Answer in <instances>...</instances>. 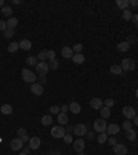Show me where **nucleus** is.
I'll use <instances>...</instances> for the list:
<instances>
[{"mask_svg": "<svg viewBox=\"0 0 138 155\" xmlns=\"http://www.w3.org/2000/svg\"><path fill=\"white\" fill-rule=\"evenodd\" d=\"M21 73H22V79L25 80V82H28V83H36V73L35 72H32L31 69H28V68H23L22 71H21Z\"/></svg>", "mask_w": 138, "mask_h": 155, "instance_id": "nucleus-1", "label": "nucleus"}, {"mask_svg": "<svg viewBox=\"0 0 138 155\" xmlns=\"http://www.w3.org/2000/svg\"><path fill=\"white\" fill-rule=\"evenodd\" d=\"M48 71H50V67H48V62H47V61H40V62H37L36 73L39 75V76H46Z\"/></svg>", "mask_w": 138, "mask_h": 155, "instance_id": "nucleus-2", "label": "nucleus"}, {"mask_svg": "<svg viewBox=\"0 0 138 155\" xmlns=\"http://www.w3.org/2000/svg\"><path fill=\"white\" fill-rule=\"evenodd\" d=\"M106 128H108V125H106L105 119L100 118V119H95V121H94V130H95V132L105 133L106 132Z\"/></svg>", "mask_w": 138, "mask_h": 155, "instance_id": "nucleus-3", "label": "nucleus"}, {"mask_svg": "<svg viewBox=\"0 0 138 155\" xmlns=\"http://www.w3.org/2000/svg\"><path fill=\"white\" fill-rule=\"evenodd\" d=\"M122 69H124V71H127V72H130V71H134L135 69V61L131 58H124L123 61H122Z\"/></svg>", "mask_w": 138, "mask_h": 155, "instance_id": "nucleus-4", "label": "nucleus"}, {"mask_svg": "<svg viewBox=\"0 0 138 155\" xmlns=\"http://www.w3.org/2000/svg\"><path fill=\"white\" fill-rule=\"evenodd\" d=\"M65 134H66V130L62 126H54L51 129V136L54 138H64Z\"/></svg>", "mask_w": 138, "mask_h": 155, "instance_id": "nucleus-5", "label": "nucleus"}, {"mask_svg": "<svg viewBox=\"0 0 138 155\" xmlns=\"http://www.w3.org/2000/svg\"><path fill=\"white\" fill-rule=\"evenodd\" d=\"M73 133L79 137L84 136V134H87V126L83 125V123H78V125H75L73 126Z\"/></svg>", "mask_w": 138, "mask_h": 155, "instance_id": "nucleus-6", "label": "nucleus"}, {"mask_svg": "<svg viewBox=\"0 0 138 155\" xmlns=\"http://www.w3.org/2000/svg\"><path fill=\"white\" fill-rule=\"evenodd\" d=\"M122 112H123L124 118H127L130 121V119H134L137 115H135V110H134L133 107H130V105H126V107H123V110H122Z\"/></svg>", "mask_w": 138, "mask_h": 155, "instance_id": "nucleus-7", "label": "nucleus"}, {"mask_svg": "<svg viewBox=\"0 0 138 155\" xmlns=\"http://www.w3.org/2000/svg\"><path fill=\"white\" fill-rule=\"evenodd\" d=\"M10 147H11V150H13V151H19L23 147V141L19 138V137H17V138H13V140H11V143H10Z\"/></svg>", "mask_w": 138, "mask_h": 155, "instance_id": "nucleus-8", "label": "nucleus"}, {"mask_svg": "<svg viewBox=\"0 0 138 155\" xmlns=\"http://www.w3.org/2000/svg\"><path fill=\"white\" fill-rule=\"evenodd\" d=\"M31 91H32L35 96H41L43 93H44V89H43V85H40L39 82L33 83L32 86H31Z\"/></svg>", "mask_w": 138, "mask_h": 155, "instance_id": "nucleus-9", "label": "nucleus"}, {"mask_svg": "<svg viewBox=\"0 0 138 155\" xmlns=\"http://www.w3.org/2000/svg\"><path fill=\"white\" fill-rule=\"evenodd\" d=\"M127 147L124 146V144H115L113 146V152L116 155H127Z\"/></svg>", "mask_w": 138, "mask_h": 155, "instance_id": "nucleus-10", "label": "nucleus"}, {"mask_svg": "<svg viewBox=\"0 0 138 155\" xmlns=\"http://www.w3.org/2000/svg\"><path fill=\"white\" fill-rule=\"evenodd\" d=\"M84 146H86V143H84V140L80 137V138H78V140L73 143V150L76 151L78 154H79V152H83V150H84Z\"/></svg>", "mask_w": 138, "mask_h": 155, "instance_id": "nucleus-11", "label": "nucleus"}, {"mask_svg": "<svg viewBox=\"0 0 138 155\" xmlns=\"http://www.w3.org/2000/svg\"><path fill=\"white\" fill-rule=\"evenodd\" d=\"M119 132H120V126L116 125V123H112V125H109V126L106 128V134H109V136H115V134H117Z\"/></svg>", "mask_w": 138, "mask_h": 155, "instance_id": "nucleus-12", "label": "nucleus"}, {"mask_svg": "<svg viewBox=\"0 0 138 155\" xmlns=\"http://www.w3.org/2000/svg\"><path fill=\"white\" fill-rule=\"evenodd\" d=\"M29 147H31V150H37V148H40V144H41V140L39 137H31V140H29Z\"/></svg>", "mask_w": 138, "mask_h": 155, "instance_id": "nucleus-13", "label": "nucleus"}, {"mask_svg": "<svg viewBox=\"0 0 138 155\" xmlns=\"http://www.w3.org/2000/svg\"><path fill=\"white\" fill-rule=\"evenodd\" d=\"M90 105H91V108L92 110H101L102 107V100L101 98H98V97H94V98H91V101H90Z\"/></svg>", "mask_w": 138, "mask_h": 155, "instance_id": "nucleus-14", "label": "nucleus"}, {"mask_svg": "<svg viewBox=\"0 0 138 155\" xmlns=\"http://www.w3.org/2000/svg\"><path fill=\"white\" fill-rule=\"evenodd\" d=\"M61 54H62L64 58H72L73 57V49L69 47V46H64L62 50H61Z\"/></svg>", "mask_w": 138, "mask_h": 155, "instance_id": "nucleus-15", "label": "nucleus"}, {"mask_svg": "<svg viewBox=\"0 0 138 155\" xmlns=\"http://www.w3.org/2000/svg\"><path fill=\"white\" fill-rule=\"evenodd\" d=\"M17 134H18V137L23 143H29V140H31V137L26 134V130H25L23 128H19L18 130H17Z\"/></svg>", "mask_w": 138, "mask_h": 155, "instance_id": "nucleus-16", "label": "nucleus"}, {"mask_svg": "<svg viewBox=\"0 0 138 155\" xmlns=\"http://www.w3.org/2000/svg\"><path fill=\"white\" fill-rule=\"evenodd\" d=\"M19 49H22V50L28 51L32 49V42L28 40V39H23V40L19 42Z\"/></svg>", "mask_w": 138, "mask_h": 155, "instance_id": "nucleus-17", "label": "nucleus"}, {"mask_svg": "<svg viewBox=\"0 0 138 155\" xmlns=\"http://www.w3.org/2000/svg\"><path fill=\"white\" fill-rule=\"evenodd\" d=\"M69 111H72L73 114H79V112L82 111V107H80V104H79V103H76V101H72V103L69 104Z\"/></svg>", "mask_w": 138, "mask_h": 155, "instance_id": "nucleus-18", "label": "nucleus"}, {"mask_svg": "<svg viewBox=\"0 0 138 155\" xmlns=\"http://www.w3.org/2000/svg\"><path fill=\"white\" fill-rule=\"evenodd\" d=\"M84 55L82 54V53H76V54H73V57H72V61H73L75 64H83L84 62Z\"/></svg>", "mask_w": 138, "mask_h": 155, "instance_id": "nucleus-19", "label": "nucleus"}, {"mask_svg": "<svg viewBox=\"0 0 138 155\" xmlns=\"http://www.w3.org/2000/svg\"><path fill=\"white\" fill-rule=\"evenodd\" d=\"M57 119H58V123H60L61 126H62V125H66V123L69 122L66 114H62V112H60V114L57 115Z\"/></svg>", "mask_w": 138, "mask_h": 155, "instance_id": "nucleus-20", "label": "nucleus"}, {"mask_svg": "<svg viewBox=\"0 0 138 155\" xmlns=\"http://www.w3.org/2000/svg\"><path fill=\"white\" fill-rule=\"evenodd\" d=\"M117 50L122 51V53H126V51L130 50V44H129V43H127L126 40H124V42H120L119 44H117Z\"/></svg>", "mask_w": 138, "mask_h": 155, "instance_id": "nucleus-21", "label": "nucleus"}, {"mask_svg": "<svg viewBox=\"0 0 138 155\" xmlns=\"http://www.w3.org/2000/svg\"><path fill=\"white\" fill-rule=\"evenodd\" d=\"M109 71H110V73H113V75H122V73H123L122 67H120V65H116V64L112 65L109 68Z\"/></svg>", "mask_w": 138, "mask_h": 155, "instance_id": "nucleus-22", "label": "nucleus"}, {"mask_svg": "<svg viewBox=\"0 0 138 155\" xmlns=\"http://www.w3.org/2000/svg\"><path fill=\"white\" fill-rule=\"evenodd\" d=\"M0 111H1V114L3 115H11V112H13V107H11L10 104H4V105H1Z\"/></svg>", "mask_w": 138, "mask_h": 155, "instance_id": "nucleus-23", "label": "nucleus"}, {"mask_svg": "<svg viewBox=\"0 0 138 155\" xmlns=\"http://www.w3.org/2000/svg\"><path fill=\"white\" fill-rule=\"evenodd\" d=\"M116 6L124 11V10H127V7L130 6V1L129 0H117V1H116Z\"/></svg>", "mask_w": 138, "mask_h": 155, "instance_id": "nucleus-24", "label": "nucleus"}, {"mask_svg": "<svg viewBox=\"0 0 138 155\" xmlns=\"http://www.w3.org/2000/svg\"><path fill=\"white\" fill-rule=\"evenodd\" d=\"M6 22H7V28H10V29H14V28L18 25V18L11 17V18H9V21H6Z\"/></svg>", "mask_w": 138, "mask_h": 155, "instance_id": "nucleus-25", "label": "nucleus"}, {"mask_svg": "<svg viewBox=\"0 0 138 155\" xmlns=\"http://www.w3.org/2000/svg\"><path fill=\"white\" fill-rule=\"evenodd\" d=\"M100 112H101V118L102 119H108L110 116V108H108V107H105V105L101 108Z\"/></svg>", "mask_w": 138, "mask_h": 155, "instance_id": "nucleus-26", "label": "nucleus"}, {"mask_svg": "<svg viewBox=\"0 0 138 155\" xmlns=\"http://www.w3.org/2000/svg\"><path fill=\"white\" fill-rule=\"evenodd\" d=\"M126 137H127V140H130V141H134L137 138V133H135V130L130 129V130L126 132Z\"/></svg>", "mask_w": 138, "mask_h": 155, "instance_id": "nucleus-27", "label": "nucleus"}, {"mask_svg": "<svg viewBox=\"0 0 138 155\" xmlns=\"http://www.w3.org/2000/svg\"><path fill=\"white\" fill-rule=\"evenodd\" d=\"M51 123H53L51 115H44V116L41 118V125H43V126H50Z\"/></svg>", "mask_w": 138, "mask_h": 155, "instance_id": "nucleus-28", "label": "nucleus"}, {"mask_svg": "<svg viewBox=\"0 0 138 155\" xmlns=\"http://www.w3.org/2000/svg\"><path fill=\"white\" fill-rule=\"evenodd\" d=\"M1 13H3V15H4V17H9V18H11V15H13V9H11L10 6H4V7L1 9Z\"/></svg>", "mask_w": 138, "mask_h": 155, "instance_id": "nucleus-29", "label": "nucleus"}, {"mask_svg": "<svg viewBox=\"0 0 138 155\" xmlns=\"http://www.w3.org/2000/svg\"><path fill=\"white\" fill-rule=\"evenodd\" d=\"M19 49V42H11L9 43V51L10 53H15Z\"/></svg>", "mask_w": 138, "mask_h": 155, "instance_id": "nucleus-30", "label": "nucleus"}, {"mask_svg": "<svg viewBox=\"0 0 138 155\" xmlns=\"http://www.w3.org/2000/svg\"><path fill=\"white\" fill-rule=\"evenodd\" d=\"M26 64L29 65V67H36L37 65V57L36 55H31V57H28Z\"/></svg>", "mask_w": 138, "mask_h": 155, "instance_id": "nucleus-31", "label": "nucleus"}, {"mask_svg": "<svg viewBox=\"0 0 138 155\" xmlns=\"http://www.w3.org/2000/svg\"><path fill=\"white\" fill-rule=\"evenodd\" d=\"M97 141L100 143V144H104V143L108 141V134L106 133H100L98 137H97Z\"/></svg>", "mask_w": 138, "mask_h": 155, "instance_id": "nucleus-32", "label": "nucleus"}, {"mask_svg": "<svg viewBox=\"0 0 138 155\" xmlns=\"http://www.w3.org/2000/svg\"><path fill=\"white\" fill-rule=\"evenodd\" d=\"M133 18V13L130 11V10H124L123 11V19L124 21H131Z\"/></svg>", "mask_w": 138, "mask_h": 155, "instance_id": "nucleus-33", "label": "nucleus"}, {"mask_svg": "<svg viewBox=\"0 0 138 155\" xmlns=\"http://www.w3.org/2000/svg\"><path fill=\"white\" fill-rule=\"evenodd\" d=\"M48 67H50V69H58V67H60V62H58V60H51V61H48Z\"/></svg>", "mask_w": 138, "mask_h": 155, "instance_id": "nucleus-34", "label": "nucleus"}, {"mask_svg": "<svg viewBox=\"0 0 138 155\" xmlns=\"http://www.w3.org/2000/svg\"><path fill=\"white\" fill-rule=\"evenodd\" d=\"M3 36L6 37V39H10V37L14 36V29H10V28H7L4 32H3Z\"/></svg>", "mask_w": 138, "mask_h": 155, "instance_id": "nucleus-35", "label": "nucleus"}, {"mask_svg": "<svg viewBox=\"0 0 138 155\" xmlns=\"http://www.w3.org/2000/svg\"><path fill=\"white\" fill-rule=\"evenodd\" d=\"M50 114H54V115H58L61 111V107H58V105H51L50 107Z\"/></svg>", "mask_w": 138, "mask_h": 155, "instance_id": "nucleus-36", "label": "nucleus"}, {"mask_svg": "<svg viewBox=\"0 0 138 155\" xmlns=\"http://www.w3.org/2000/svg\"><path fill=\"white\" fill-rule=\"evenodd\" d=\"M36 57H37V60H40V61H46L47 60V50H41Z\"/></svg>", "mask_w": 138, "mask_h": 155, "instance_id": "nucleus-37", "label": "nucleus"}, {"mask_svg": "<svg viewBox=\"0 0 138 155\" xmlns=\"http://www.w3.org/2000/svg\"><path fill=\"white\" fill-rule=\"evenodd\" d=\"M122 128L127 132V130H130V129H133V122H130V121H126V122H123V125H122Z\"/></svg>", "mask_w": 138, "mask_h": 155, "instance_id": "nucleus-38", "label": "nucleus"}, {"mask_svg": "<svg viewBox=\"0 0 138 155\" xmlns=\"http://www.w3.org/2000/svg\"><path fill=\"white\" fill-rule=\"evenodd\" d=\"M104 104H105V107L110 108V107H113V104H115V101H113V98H106V100L104 101Z\"/></svg>", "mask_w": 138, "mask_h": 155, "instance_id": "nucleus-39", "label": "nucleus"}, {"mask_svg": "<svg viewBox=\"0 0 138 155\" xmlns=\"http://www.w3.org/2000/svg\"><path fill=\"white\" fill-rule=\"evenodd\" d=\"M47 60H48V61L55 60V51L54 50H48V51H47Z\"/></svg>", "mask_w": 138, "mask_h": 155, "instance_id": "nucleus-40", "label": "nucleus"}, {"mask_svg": "<svg viewBox=\"0 0 138 155\" xmlns=\"http://www.w3.org/2000/svg\"><path fill=\"white\" fill-rule=\"evenodd\" d=\"M73 49V51H76V53H82L83 50V44H80V43H76V44L72 47Z\"/></svg>", "mask_w": 138, "mask_h": 155, "instance_id": "nucleus-41", "label": "nucleus"}, {"mask_svg": "<svg viewBox=\"0 0 138 155\" xmlns=\"http://www.w3.org/2000/svg\"><path fill=\"white\" fill-rule=\"evenodd\" d=\"M64 141H65V144H70V143L73 141V140H72V136H70L69 133H66L64 136Z\"/></svg>", "mask_w": 138, "mask_h": 155, "instance_id": "nucleus-42", "label": "nucleus"}, {"mask_svg": "<svg viewBox=\"0 0 138 155\" xmlns=\"http://www.w3.org/2000/svg\"><path fill=\"white\" fill-rule=\"evenodd\" d=\"M6 29H7V22L3 21V19H0V31H1V32H4Z\"/></svg>", "mask_w": 138, "mask_h": 155, "instance_id": "nucleus-43", "label": "nucleus"}, {"mask_svg": "<svg viewBox=\"0 0 138 155\" xmlns=\"http://www.w3.org/2000/svg\"><path fill=\"white\" fill-rule=\"evenodd\" d=\"M108 143H109L110 146H115V144H117V141H116L115 136H110V137H108Z\"/></svg>", "mask_w": 138, "mask_h": 155, "instance_id": "nucleus-44", "label": "nucleus"}, {"mask_svg": "<svg viewBox=\"0 0 138 155\" xmlns=\"http://www.w3.org/2000/svg\"><path fill=\"white\" fill-rule=\"evenodd\" d=\"M131 22L135 25V27H138V14H133V18H131Z\"/></svg>", "mask_w": 138, "mask_h": 155, "instance_id": "nucleus-45", "label": "nucleus"}, {"mask_svg": "<svg viewBox=\"0 0 138 155\" xmlns=\"http://www.w3.org/2000/svg\"><path fill=\"white\" fill-rule=\"evenodd\" d=\"M68 110H69V105H62V107H61V112H62V114H66Z\"/></svg>", "mask_w": 138, "mask_h": 155, "instance_id": "nucleus-46", "label": "nucleus"}, {"mask_svg": "<svg viewBox=\"0 0 138 155\" xmlns=\"http://www.w3.org/2000/svg\"><path fill=\"white\" fill-rule=\"evenodd\" d=\"M87 137H88V140H94L95 134H94V132H87Z\"/></svg>", "mask_w": 138, "mask_h": 155, "instance_id": "nucleus-47", "label": "nucleus"}, {"mask_svg": "<svg viewBox=\"0 0 138 155\" xmlns=\"http://www.w3.org/2000/svg\"><path fill=\"white\" fill-rule=\"evenodd\" d=\"M46 82H47V78L46 76H40V82L39 83H40V85H44Z\"/></svg>", "mask_w": 138, "mask_h": 155, "instance_id": "nucleus-48", "label": "nucleus"}, {"mask_svg": "<svg viewBox=\"0 0 138 155\" xmlns=\"http://www.w3.org/2000/svg\"><path fill=\"white\" fill-rule=\"evenodd\" d=\"M130 6H133V7H137V6H138V0H131V1H130Z\"/></svg>", "mask_w": 138, "mask_h": 155, "instance_id": "nucleus-49", "label": "nucleus"}, {"mask_svg": "<svg viewBox=\"0 0 138 155\" xmlns=\"http://www.w3.org/2000/svg\"><path fill=\"white\" fill-rule=\"evenodd\" d=\"M29 151H31V147H29V146H26V147H25V148H23V151H22V152H25V154H29Z\"/></svg>", "mask_w": 138, "mask_h": 155, "instance_id": "nucleus-50", "label": "nucleus"}, {"mask_svg": "<svg viewBox=\"0 0 138 155\" xmlns=\"http://www.w3.org/2000/svg\"><path fill=\"white\" fill-rule=\"evenodd\" d=\"M133 125H135V126H138V115L135 116V118L133 119Z\"/></svg>", "mask_w": 138, "mask_h": 155, "instance_id": "nucleus-51", "label": "nucleus"}, {"mask_svg": "<svg viewBox=\"0 0 138 155\" xmlns=\"http://www.w3.org/2000/svg\"><path fill=\"white\" fill-rule=\"evenodd\" d=\"M70 132H73V126H68L66 128V133H70Z\"/></svg>", "mask_w": 138, "mask_h": 155, "instance_id": "nucleus-52", "label": "nucleus"}, {"mask_svg": "<svg viewBox=\"0 0 138 155\" xmlns=\"http://www.w3.org/2000/svg\"><path fill=\"white\" fill-rule=\"evenodd\" d=\"M13 3H14V4H21V1H19V0H13Z\"/></svg>", "mask_w": 138, "mask_h": 155, "instance_id": "nucleus-53", "label": "nucleus"}, {"mask_svg": "<svg viewBox=\"0 0 138 155\" xmlns=\"http://www.w3.org/2000/svg\"><path fill=\"white\" fill-rule=\"evenodd\" d=\"M0 7H4V0H0Z\"/></svg>", "mask_w": 138, "mask_h": 155, "instance_id": "nucleus-54", "label": "nucleus"}, {"mask_svg": "<svg viewBox=\"0 0 138 155\" xmlns=\"http://www.w3.org/2000/svg\"><path fill=\"white\" fill-rule=\"evenodd\" d=\"M135 97H137V98H138V89H137V90H135Z\"/></svg>", "mask_w": 138, "mask_h": 155, "instance_id": "nucleus-55", "label": "nucleus"}, {"mask_svg": "<svg viewBox=\"0 0 138 155\" xmlns=\"http://www.w3.org/2000/svg\"><path fill=\"white\" fill-rule=\"evenodd\" d=\"M79 155H86V154L84 152H79Z\"/></svg>", "mask_w": 138, "mask_h": 155, "instance_id": "nucleus-56", "label": "nucleus"}, {"mask_svg": "<svg viewBox=\"0 0 138 155\" xmlns=\"http://www.w3.org/2000/svg\"><path fill=\"white\" fill-rule=\"evenodd\" d=\"M19 155H26V154H25V152H21V154H19Z\"/></svg>", "mask_w": 138, "mask_h": 155, "instance_id": "nucleus-57", "label": "nucleus"}]
</instances>
